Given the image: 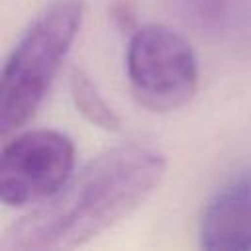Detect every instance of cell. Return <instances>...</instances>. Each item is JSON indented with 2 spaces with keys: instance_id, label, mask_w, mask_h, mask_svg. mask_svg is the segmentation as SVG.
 I'll use <instances>...</instances> for the list:
<instances>
[{
  "instance_id": "ba28073f",
  "label": "cell",
  "mask_w": 251,
  "mask_h": 251,
  "mask_svg": "<svg viewBox=\"0 0 251 251\" xmlns=\"http://www.w3.org/2000/svg\"><path fill=\"white\" fill-rule=\"evenodd\" d=\"M112 16L116 20V24L122 27V29H127V31H133V10H131V4L127 0H120L114 4L112 8Z\"/></svg>"
},
{
  "instance_id": "277c9868",
  "label": "cell",
  "mask_w": 251,
  "mask_h": 251,
  "mask_svg": "<svg viewBox=\"0 0 251 251\" xmlns=\"http://www.w3.org/2000/svg\"><path fill=\"white\" fill-rule=\"evenodd\" d=\"M75 145L57 129H27L2 147L0 200L20 208L55 194L73 175Z\"/></svg>"
},
{
  "instance_id": "52a82bcc",
  "label": "cell",
  "mask_w": 251,
  "mask_h": 251,
  "mask_svg": "<svg viewBox=\"0 0 251 251\" xmlns=\"http://www.w3.org/2000/svg\"><path fill=\"white\" fill-rule=\"evenodd\" d=\"M235 2L237 0H167L169 8L182 20L208 29L222 27L231 18Z\"/></svg>"
},
{
  "instance_id": "7a4b0ae2",
  "label": "cell",
  "mask_w": 251,
  "mask_h": 251,
  "mask_svg": "<svg viewBox=\"0 0 251 251\" xmlns=\"http://www.w3.org/2000/svg\"><path fill=\"white\" fill-rule=\"evenodd\" d=\"M84 14L82 0H53L25 27L10 51L0 84V131L20 129L41 106Z\"/></svg>"
},
{
  "instance_id": "6da1fadb",
  "label": "cell",
  "mask_w": 251,
  "mask_h": 251,
  "mask_svg": "<svg viewBox=\"0 0 251 251\" xmlns=\"http://www.w3.org/2000/svg\"><path fill=\"white\" fill-rule=\"evenodd\" d=\"M165 157L127 143L90 159L2 235L6 251L75 249L139 208L161 184Z\"/></svg>"
},
{
  "instance_id": "3957f363",
  "label": "cell",
  "mask_w": 251,
  "mask_h": 251,
  "mask_svg": "<svg viewBox=\"0 0 251 251\" xmlns=\"http://www.w3.org/2000/svg\"><path fill=\"white\" fill-rule=\"evenodd\" d=\"M127 82L135 102L149 112L184 106L198 88V61L190 43L173 27L147 24L129 35Z\"/></svg>"
},
{
  "instance_id": "5b68a950",
  "label": "cell",
  "mask_w": 251,
  "mask_h": 251,
  "mask_svg": "<svg viewBox=\"0 0 251 251\" xmlns=\"http://www.w3.org/2000/svg\"><path fill=\"white\" fill-rule=\"evenodd\" d=\"M198 241L200 247L214 251L251 249V171L227 180L206 202Z\"/></svg>"
},
{
  "instance_id": "8992f818",
  "label": "cell",
  "mask_w": 251,
  "mask_h": 251,
  "mask_svg": "<svg viewBox=\"0 0 251 251\" xmlns=\"http://www.w3.org/2000/svg\"><path fill=\"white\" fill-rule=\"evenodd\" d=\"M69 86H71V98L75 102V108L84 116V120H88L92 126L106 131L120 129V124H122L120 116L104 100V96L98 92L96 84L90 80V76L84 71L75 69L71 73Z\"/></svg>"
}]
</instances>
